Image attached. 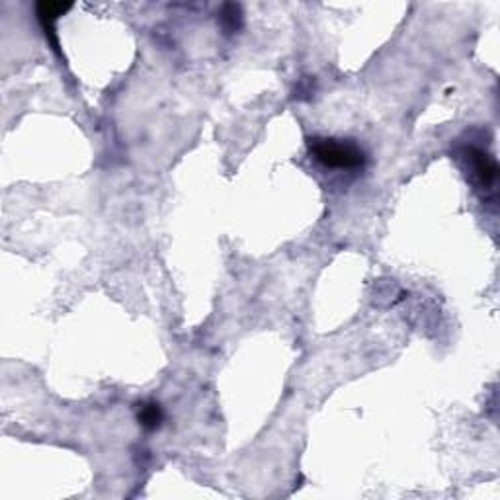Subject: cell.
<instances>
[{
	"label": "cell",
	"instance_id": "obj_1",
	"mask_svg": "<svg viewBox=\"0 0 500 500\" xmlns=\"http://www.w3.org/2000/svg\"><path fill=\"white\" fill-rule=\"evenodd\" d=\"M309 151L326 168L356 170L365 165V152L352 141H342L333 137H311Z\"/></svg>",
	"mask_w": 500,
	"mask_h": 500
},
{
	"label": "cell",
	"instance_id": "obj_2",
	"mask_svg": "<svg viewBox=\"0 0 500 500\" xmlns=\"http://www.w3.org/2000/svg\"><path fill=\"white\" fill-rule=\"evenodd\" d=\"M463 157L469 165L471 172L477 178V182L483 188H491L496 182V176H499V167H496V160L489 155V152L481 151L477 147H465L463 149Z\"/></svg>",
	"mask_w": 500,
	"mask_h": 500
},
{
	"label": "cell",
	"instance_id": "obj_3",
	"mask_svg": "<svg viewBox=\"0 0 500 500\" xmlns=\"http://www.w3.org/2000/svg\"><path fill=\"white\" fill-rule=\"evenodd\" d=\"M137 420H139V425L143 426L145 430H157L162 425V420H165V412L160 409L159 402L145 401L137 409Z\"/></svg>",
	"mask_w": 500,
	"mask_h": 500
},
{
	"label": "cell",
	"instance_id": "obj_4",
	"mask_svg": "<svg viewBox=\"0 0 500 500\" xmlns=\"http://www.w3.org/2000/svg\"><path fill=\"white\" fill-rule=\"evenodd\" d=\"M71 10V4H63V2H51V0H43L38 4V18L43 30L53 33V22L63 16L65 12Z\"/></svg>",
	"mask_w": 500,
	"mask_h": 500
},
{
	"label": "cell",
	"instance_id": "obj_5",
	"mask_svg": "<svg viewBox=\"0 0 500 500\" xmlns=\"http://www.w3.org/2000/svg\"><path fill=\"white\" fill-rule=\"evenodd\" d=\"M219 24L225 33H235L243 26V10L239 4H223L219 12Z\"/></svg>",
	"mask_w": 500,
	"mask_h": 500
}]
</instances>
